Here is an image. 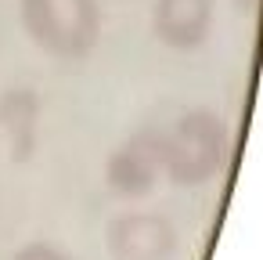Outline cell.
<instances>
[{
	"label": "cell",
	"mask_w": 263,
	"mask_h": 260,
	"mask_svg": "<svg viewBox=\"0 0 263 260\" xmlns=\"http://www.w3.org/2000/svg\"><path fill=\"white\" fill-rule=\"evenodd\" d=\"M231 130L227 119L205 105L180 112L162 127V177L177 188H202L227 166Z\"/></svg>",
	"instance_id": "obj_1"
},
{
	"label": "cell",
	"mask_w": 263,
	"mask_h": 260,
	"mask_svg": "<svg viewBox=\"0 0 263 260\" xmlns=\"http://www.w3.org/2000/svg\"><path fill=\"white\" fill-rule=\"evenodd\" d=\"M22 33L54 62H83L101 44V0H18Z\"/></svg>",
	"instance_id": "obj_2"
},
{
	"label": "cell",
	"mask_w": 263,
	"mask_h": 260,
	"mask_svg": "<svg viewBox=\"0 0 263 260\" xmlns=\"http://www.w3.org/2000/svg\"><path fill=\"white\" fill-rule=\"evenodd\" d=\"M162 181V127H141L105 159V184L119 199H144Z\"/></svg>",
	"instance_id": "obj_3"
},
{
	"label": "cell",
	"mask_w": 263,
	"mask_h": 260,
	"mask_svg": "<svg viewBox=\"0 0 263 260\" xmlns=\"http://www.w3.org/2000/svg\"><path fill=\"white\" fill-rule=\"evenodd\" d=\"M112 260H170L177 253V228L152 210H126L108 220L105 231Z\"/></svg>",
	"instance_id": "obj_4"
},
{
	"label": "cell",
	"mask_w": 263,
	"mask_h": 260,
	"mask_svg": "<svg viewBox=\"0 0 263 260\" xmlns=\"http://www.w3.org/2000/svg\"><path fill=\"white\" fill-rule=\"evenodd\" d=\"M152 37L170 51H198L213 37L216 0H152Z\"/></svg>",
	"instance_id": "obj_5"
},
{
	"label": "cell",
	"mask_w": 263,
	"mask_h": 260,
	"mask_svg": "<svg viewBox=\"0 0 263 260\" xmlns=\"http://www.w3.org/2000/svg\"><path fill=\"white\" fill-rule=\"evenodd\" d=\"M0 127L8 134L11 155L29 159L40 141V98L29 87H11L0 101Z\"/></svg>",
	"instance_id": "obj_6"
},
{
	"label": "cell",
	"mask_w": 263,
	"mask_h": 260,
	"mask_svg": "<svg viewBox=\"0 0 263 260\" xmlns=\"http://www.w3.org/2000/svg\"><path fill=\"white\" fill-rule=\"evenodd\" d=\"M11 260H76L69 249H62V246H54V242H44V238H33V242H26V246H18L15 253H11Z\"/></svg>",
	"instance_id": "obj_7"
},
{
	"label": "cell",
	"mask_w": 263,
	"mask_h": 260,
	"mask_svg": "<svg viewBox=\"0 0 263 260\" xmlns=\"http://www.w3.org/2000/svg\"><path fill=\"white\" fill-rule=\"evenodd\" d=\"M234 8H238L241 15H256V8H259V0H234Z\"/></svg>",
	"instance_id": "obj_8"
}]
</instances>
